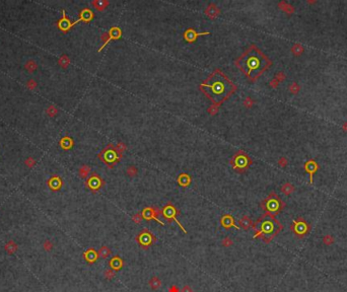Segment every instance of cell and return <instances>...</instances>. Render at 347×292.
Segmentation results:
<instances>
[{"mask_svg":"<svg viewBox=\"0 0 347 292\" xmlns=\"http://www.w3.org/2000/svg\"><path fill=\"white\" fill-rule=\"evenodd\" d=\"M293 191H294V186L292 185V184H290V182H285L284 185H282L281 192H282L283 194H285L286 196L290 195Z\"/></svg>","mask_w":347,"mask_h":292,"instance_id":"4316f807","label":"cell"},{"mask_svg":"<svg viewBox=\"0 0 347 292\" xmlns=\"http://www.w3.org/2000/svg\"><path fill=\"white\" fill-rule=\"evenodd\" d=\"M236 66L251 81H256L269 67L271 60L256 45H251L234 61Z\"/></svg>","mask_w":347,"mask_h":292,"instance_id":"7a4b0ae2","label":"cell"},{"mask_svg":"<svg viewBox=\"0 0 347 292\" xmlns=\"http://www.w3.org/2000/svg\"><path fill=\"white\" fill-rule=\"evenodd\" d=\"M135 240L139 245L140 248L145 249V251H147V249L150 248L154 242H156L157 238L149 229H147V228H143V229L136 235Z\"/></svg>","mask_w":347,"mask_h":292,"instance_id":"ba28073f","label":"cell"},{"mask_svg":"<svg viewBox=\"0 0 347 292\" xmlns=\"http://www.w3.org/2000/svg\"><path fill=\"white\" fill-rule=\"evenodd\" d=\"M69 62H70V60H69V58L67 57V56H62V57H61V59L59 60V64L62 67H67V66H68Z\"/></svg>","mask_w":347,"mask_h":292,"instance_id":"8d00e7d4","label":"cell"},{"mask_svg":"<svg viewBox=\"0 0 347 292\" xmlns=\"http://www.w3.org/2000/svg\"><path fill=\"white\" fill-rule=\"evenodd\" d=\"M291 52L295 56H300V55L303 52V47L300 44H295L293 47L291 48Z\"/></svg>","mask_w":347,"mask_h":292,"instance_id":"4dcf8cb0","label":"cell"},{"mask_svg":"<svg viewBox=\"0 0 347 292\" xmlns=\"http://www.w3.org/2000/svg\"><path fill=\"white\" fill-rule=\"evenodd\" d=\"M26 68L29 70L30 72H32V71H33V70L37 68V65H36V63L33 62V61H29V62L26 64Z\"/></svg>","mask_w":347,"mask_h":292,"instance_id":"74e56055","label":"cell"},{"mask_svg":"<svg viewBox=\"0 0 347 292\" xmlns=\"http://www.w3.org/2000/svg\"><path fill=\"white\" fill-rule=\"evenodd\" d=\"M103 276H105V278L107 280H112V279L115 278L116 272H115L114 270H112V269H107L105 271V273H103Z\"/></svg>","mask_w":347,"mask_h":292,"instance_id":"1f68e13d","label":"cell"},{"mask_svg":"<svg viewBox=\"0 0 347 292\" xmlns=\"http://www.w3.org/2000/svg\"><path fill=\"white\" fill-rule=\"evenodd\" d=\"M239 223H240V227H242L244 230H249L253 225L252 219L247 215H244L243 217L240 219Z\"/></svg>","mask_w":347,"mask_h":292,"instance_id":"7402d4cb","label":"cell"},{"mask_svg":"<svg viewBox=\"0 0 347 292\" xmlns=\"http://www.w3.org/2000/svg\"><path fill=\"white\" fill-rule=\"evenodd\" d=\"M29 86H30V87H32V88H33V87L36 86V84L33 83V80H30V81H29Z\"/></svg>","mask_w":347,"mask_h":292,"instance_id":"f907efd6","label":"cell"},{"mask_svg":"<svg viewBox=\"0 0 347 292\" xmlns=\"http://www.w3.org/2000/svg\"><path fill=\"white\" fill-rule=\"evenodd\" d=\"M181 292H193V289H192L189 285H185L184 287L182 288Z\"/></svg>","mask_w":347,"mask_h":292,"instance_id":"c3c4849f","label":"cell"},{"mask_svg":"<svg viewBox=\"0 0 347 292\" xmlns=\"http://www.w3.org/2000/svg\"><path fill=\"white\" fill-rule=\"evenodd\" d=\"M179 214H180V210L170 202H167L166 205L163 206V210H161V215L163 216V218L166 219L169 223H172V222L175 221L176 223L179 225V227L182 229L183 232L187 233V230L185 229V227L183 226L181 222L179 221V219H178Z\"/></svg>","mask_w":347,"mask_h":292,"instance_id":"52a82bcc","label":"cell"},{"mask_svg":"<svg viewBox=\"0 0 347 292\" xmlns=\"http://www.w3.org/2000/svg\"><path fill=\"white\" fill-rule=\"evenodd\" d=\"M97 254H99V257L102 259H108L109 255H112V251L111 249H109L107 245H103L99 251H97Z\"/></svg>","mask_w":347,"mask_h":292,"instance_id":"484cf974","label":"cell"},{"mask_svg":"<svg viewBox=\"0 0 347 292\" xmlns=\"http://www.w3.org/2000/svg\"><path fill=\"white\" fill-rule=\"evenodd\" d=\"M89 173H90L89 166L82 165L80 169H79V176H80V178H82V179H87Z\"/></svg>","mask_w":347,"mask_h":292,"instance_id":"f1b7e54d","label":"cell"},{"mask_svg":"<svg viewBox=\"0 0 347 292\" xmlns=\"http://www.w3.org/2000/svg\"><path fill=\"white\" fill-rule=\"evenodd\" d=\"M61 145H62V147L64 149H70L73 145V141H72L71 138H69V137H65V138L61 141Z\"/></svg>","mask_w":347,"mask_h":292,"instance_id":"f546056e","label":"cell"},{"mask_svg":"<svg viewBox=\"0 0 347 292\" xmlns=\"http://www.w3.org/2000/svg\"><path fill=\"white\" fill-rule=\"evenodd\" d=\"M205 14L208 16L209 18H215L217 17L219 13H220V10L219 8L216 6L214 3H210V4L207 6V8L205 9Z\"/></svg>","mask_w":347,"mask_h":292,"instance_id":"d6986e66","label":"cell"},{"mask_svg":"<svg viewBox=\"0 0 347 292\" xmlns=\"http://www.w3.org/2000/svg\"><path fill=\"white\" fill-rule=\"evenodd\" d=\"M278 6L280 8L282 9L283 11H285V12H287L288 14H290V13H292V12L294 11V8H293V6H291V5H289L288 3H286L285 1H281L278 4Z\"/></svg>","mask_w":347,"mask_h":292,"instance_id":"83f0119b","label":"cell"},{"mask_svg":"<svg viewBox=\"0 0 347 292\" xmlns=\"http://www.w3.org/2000/svg\"><path fill=\"white\" fill-rule=\"evenodd\" d=\"M220 224H221V226L226 230L230 229V228H231V227H234L236 229H239L240 228L237 225H236V223H234L233 216L230 215V214L222 215L221 218H220Z\"/></svg>","mask_w":347,"mask_h":292,"instance_id":"9a60e30c","label":"cell"},{"mask_svg":"<svg viewBox=\"0 0 347 292\" xmlns=\"http://www.w3.org/2000/svg\"><path fill=\"white\" fill-rule=\"evenodd\" d=\"M342 129L344 130V131H347V122H345V123L343 124V126H342Z\"/></svg>","mask_w":347,"mask_h":292,"instance_id":"816d5d0a","label":"cell"},{"mask_svg":"<svg viewBox=\"0 0 347 292\" xmlns=\"http://www.w3.org/2000/svg\"><path fill=\"white\" fill-rule=\"evenodd\" d=\"M82 257H83L84 261L86 262L88 265H93L94 263H96L97 259H99V254L93 248H89L85 251L83 254H82Z\"/></svg>","mask_w":347,"mask_h":292,"instance_id":"5bb4252c","label":"cell"},{"mask_svg":"<svg viewBox=\"0 0 347 292\" xmlns=\"http://www.w3.org/2000/svg\"><path fill=\"white\" fill-rule=\"evenodd\" d=\"M261 207L265 211V214L275 216L284 208V202H282V200L275 193H271L266 199L262 201Z\"/></svg>","mask_w":347,"mask_h":292,"instance_id":"5b68a950","label":"cell"},{"mask_svg":"<svg viewBox=\"0 0 347 292\" xmlns=\"http://www.w3.org/2000/svg\"><path fill=\"white\" fill-rule=\"evenodd\" d=\"M49 187L52 191H59L62 187V179L59 176H54L49 181Z\"/></svg>","mask_w":347,"mask_h":292,"instance_id":"44dd1931","label":"cell"},{"mask_svg":"<svg viewBox=\"0 0 347 292\" xmlns=\"http://www.w3.org/2000/svg\"><path fill=\"white\" fill-rule=\"evenodd\" d=\"M278 83H279V82L277 81L276 79H273V80H271V81H270V85H271V86H272V87H277V85H278Z\"/></svg>","mask_w":347,"mask_h":292,"instance_id":"681fc988","label":"cell"},{"mask_svg":"<svg viewBox=\"0 0 347 292\" xmlns=\"http://www.w3.org/2000/svg\"><path fill=\"white\" fill-rule=\"evenodd\" d=\"M141 220H142V216H141V213H137L134 216H132V221L135 222L136 224H140L141 223Z\"/></svg>","mask_w":347,"mask_h":292,"instance_id":"f35d334b","label":"cell"},{"mask_svg":"<svg viewBox=\"0 0 347 292\" xmlns=\"http://www.w3.org/2000/svg\"><path fill=\"white\" fill-rule=\"evenodd\" d=\"M323 242L327 245H330L334 242V238L332 237V235H330V234H327V235H325L324 238H323Z\"/></svg>","mask_w":347,"mask_h":292,"instance_id":"d590c367","label":"cell"},{"mask_svg":"<svg viewBox=\"0 0 347 292\" xmlns=\"http://www.w3.org/2000/svg\"><path fill=\"white\" fill-rule=\"evenodd\" d=\"M91 4H93L94 8H96V10L103 11L109 5V1H107V0H94V1L91 2Z\"/></svg>","mask_w":347,"mask_h":292,"instance_id":"cb8c5ba5","label":"cell"},{"mask_svg":"<svg viewBox=\"0 0 347 292\" xmlns=\"http://www.w3.org/2000/svg\"><path fill=\"white\" fill-rule=\"evenodd\" d=\"M47 113H48V114L50 115V116H54V115L57 113V109H55L53 106H50V108H49V109H47Z\"/></svg>","mask_w":347,"mask_h":292,"instance_id":"bcb514c9","label":"cell"},{"mask_svg":"<svg viewBox=\"0 0 347 292\" xmlns=\"http://www.w3.org/2000/svg\"><path fill=\"white\" fill-rule=\"evenodd\" d=\"M122 156H123V153H121L112 143H109L97 155L99 159L105 163L109 169H113L121 160Z\"/></svg>","mask_w":347,"mask_h":292,"instance_id":"277c9868","label":"cell"},{"mask_svg":"<svg viewBox=\"0 0 347 292\" xmlns=\"http://www.w3.org/2000/svg\"><path fill=\"white\" fill-rule=\"evenodd\" d=\"M278 164L280 166H282V167H285L286 165H287V159H286L285 157H281V158H279V160H278Z\"/></svg>","mask_w":347,"mask_h":292,"instance_id":"7bdbcfd3","label":"cell"},{"mask_svg":"<svg viewBox=\"0 0 347 292\" xmlns=\"http://www.w3.org/2000/svg\"><path fill=\"white\" fill-rule=\"evenodd\" d=\"M148 285L152 290H157V289L160 288L161 286V281L160 279L156 276H153L152 278L148 281Z\"/></svg>","mask_w":347,"mask_h":292,"instance_id":"d4e9b609","label":"cell"},{"mask_svg":"<svg viewBox=\"0 0 347 292\" xmlns=\"http://www.w3.org/2000/svg\"><path fill=\"white\" fill-rule=\"evenodd\" d=\"M91 19H93V12L88 8H84L80 11L79 14V19L76 21H84V23H89Z\"/></svg>","mask_w":347,"mask_h":292,"instance_id":"ffe728a7","label":"cell"},{"mask_svg":"<svg viewBox=\"0 0 347 292\" xmlns=\"http://www.w3.org/2000/svg\"><path fill=\"white\" fill-rule=\"evenodd\" d=\"M221 245H222V246H224V248H228V246H230V245H233V239H231L230 237L226 236V237H224V238L221 240Z\"/></svg>","mask_w":347,"mask_h":292,"instance_id":"d6a6232c","label":"cell"},{"mask_svg":"<svg viewBox=\"0 0 347 292\" xmlns=\"http://www.w3.org/2000/svg\"><path fill=\"white\" fill-rule=\"evenodd\" d=\"M253 103H254V102H253V99H251V97H247V99L244 100V106H245L246 108H251V106H253Z\"/></svg>","mask_w":347,"mask_h":292,"instance_id":"b9f144b4","label":"cell"},{"mask_svg":"<svg viewBox=\"0 0 347 292\" xmlns=\"http://www.w3.org/2000/svg\"><path fill=\"white\" fill-rule=\"evenodd\" d=\"M205 35H210V33H209V32L198 33V32H196V30H195L194 29H192V27H190V29H187V30H186L185 32H184V33H183V38H184V40H185L186 42H188V43H194L198 38H199V36H205Z\"/></svg>","mask_w":347,"mask_h":292,"instance_id":"7c38bea8","label":"cell"},{"mask_svg":"<svg viewBox=\"0 0 347 292\" xmlns=\"http://www.w3.org/2000/svg\"><path fill=\"white\" fill-rule=\"evenodd\" d=\"M85 186L93 192V193H96L105 186V181L100 176L97 175L96 172H91L88 178L85 179Z\"/></svg>","mask_w":347,"mask_h":292,"instance_id":"9c48e42d","label":"cell"},{"mask_svg":"<svg viewBox=\"0 0 347 292\" xmlns=\"http://www.w3.org/2000/svg\"><path fill=\"white\" fill-rule=\"evenodd\" d=\"M109 266L112 270H114L115 272H118V271H121L122 268L124 267V261L123 259L120 258L119 255H114V257L109 261Z\"/></svg>","mask_w":347,"mask_h":292,"instance_id":"2e32d148","label":"cell"},{"mask_svg":"<svg viewBox=\"0 0 347 292\" xmlns=\"http://www.w3.org/2000/svg\"><path fill=\"white\" fill-rule=\"evenodd\" d=\"M254 238H261L265 243H269L279 231L282 229L281 223L275 219V216L263 214L252 225Z\"/></svg>","mask_w":347,"mask_h":292,"instance_id":"3957f363","label":"cell"},{"mask_svg":"<svg viewBox=\"0 0 347 292\" xmlns=\"http://www.w3.org/2000/svg\"><path fill=\"white\" fill-rule=\"evenodd\" d=\"M199 89L213 105L219 106L236 92L237 85L220 69H215L199 85Z\"/></svg>","mask_w":347,"mask_h":292,"instance_id":"6da1fadb","label":"cell"},{"mask_svg":"<svg viewBox=\"0 0 347 292\" xmlns=\"http://www.w3.org/2000/svg\"><path fill=\"white\" fill-rule=\"evenodd\" d=\"M44 249L46 252H50V251H52V249H53V243H52L50 240H45V242H44Z\"/></svg>","mask_w":347,"mask_h":292,"instance_id":"ab89813d","label":"cell"},{"mask_svg":"<svg viewBox=\"0 0 347 292\" xmlns=\"http://www.w3.org/2000/svg\"><path fill=\"white\" fill-rule=\"evenodd\" d=\"M284 78H285V75H284V73H283V72H278V73H277V74H276V76H275V79H276V80L278 81V82H279V81H281V80H283V79H284Z\"/></svg>","mask_w":347,"mask_h":292,"instance_id":"f6af8a7d","label":"cell"},{"mask_svg":"<svg viewBox=\"0 0 347 292\" xmlns=\"http://www.w3.org/2000/svg\"><path fill=\"white\" fill-rule=\"evenodd\" d=\"M177 182H178V184H179L180 187L187 188V187H189V186L191 185L192 178L188 175V173L182 172V173H180L179 176L177 178Z\"/></svg>","mask_w":347,"mask_h":292,"instance_id":"ac0fdd59","label":"cell"},{"mask_svg":"<svg viewBox=\"0 0 347 292\" xmlns=\"http://www.w3.org/2000/svg\"><path fill=\"white\" fill-rule=\"evenodd\" d=\"M17 243L15 242H13V240H9V242H7L5 243V245H4V249H5V252H7L8 255H12V254H14L15 252L17 251Z\"/></svg>","mask_w":347,"mask_h":292,"instance_id":"603a6c76","label":"cell"},{"mask_svg":"<svg viewBox=\"0 0 347 292\" xmlns=\"http://www.w3.org/2000/svg\"><path fill=\"white\" fill-rule=\"evenodd\" d=\"M230 165L233 166L234 172L239 173H243L245 172L246 170H248L249 167L252 165L253 160L245 151L239 150L230 158Z\"/></svg>","mask_w":347,"mask_h":292,"instance_id":"8992f818","label":"cell"},{"mask_svg":"<svg viewBox=\"0 0 347 292\" xmlns=\"http://www.w3.org/2000/svg\"><path fill=\"white\" fill-rule=\"evenodd\" d=\"M141 213L142 219H144L146 221H150V220H154L156 221L157 223H159L160 225H164V223L161 220L158 219V216L161 215V211L158 208L154 206H150V207H145V208L142 209Z\"/></svg>","mask_w":347,"mask_h":292,"instance_id":"30bf717a","label":"cell"},{"mask_svg":"<svg viewBox=\"0 0 347 292\" xmlns=\"http://www.w3.org/2000/svg\"><path fill=\"white\" fill-rule=\"evenodd\" d=\"M126 172H127V175L130 176V178H133V176H135L137 175V169H136L135 166L131 165V166H129L127 169Z\"/></svg>","mask_w":347,"mask_h":292,"instance_id":"836d02e7","label":"cell"},{"mask_svg":"<svg viewBox=\"0 0 347 292\" xmlns=\"http://www.w3.org/2000/svg\"><path fill=\"white\" fill-rule=\"evenodd\" d=\"M117 149L121 152V153H123V152H124L125 150H126V145H125L124 143L120 142V143H119V144L117 145Z\"/></svg>","mask_w":347,"mask_h":292,"instance_id":"ee69618b","label":"cell"},{"mask_svg":"<svg viewBox=\"0 0 347 292\" xmlns=\"http://www.w3.org/2000/svg\"><path fill=\"white\" fill-rule=\"evenodd\" d=\"M304 169H306V172L310 175V182L312 184L313 182V175L319 169L318 163H317L315 160L307 161L306 164H304Z\"/></svg>","mask_w":347,"mask_h":292,"instance_id":"e0dca14e","label":"cell"},{"mask_svg":"<svg viewBox=\"0 0 347 292\" xmlns=\"http://www.w3.org/2000/svg\"><path fill=\"white\" fill-rule=\"evenodd\" d=\"M289 91L291 93H297L300 91V85H298L296 82H292V83L289 85Z\"/></svg>","mask_w":347,"mask_h":292,"instance_id":"e575fe53","label":"cell"},{"mask_svg":"<svg viewBox=\"0 0 347 292\" xmlns=\"http://www.w3.org/2000/svg\"><path fill=\"white\" fill-rule=\"evenodd\" d=\"M169 292H181V291H180V289L178 288V286L172 285L169 289Z\"/></svg>","mask_w":347,"mask_h":292,"instance_id":"7dc6e473","label":"cell"},{"mask_svg":"<svg viewBox=\"0 0 347 292\" xmlns=\"http://www.w3.org/2000/svg\"><path fill=\"white\" fill-rule=\"evenodd\" d=\"M290 228L297 236L300 237H303L309 231V225L306 223V221L303 218H298L296 220H294L292 222Z\"/></svg>","mask_w":347,"mask_h":292,"instance_id":"8fae6325","label":"cell"},{"mask_svg":"<svg viewBox=\"0 0 347 292\" xmlns=\"http://www.w3.org/2000/svg\"><path fill=\"white\" fill-rule=\"evenodd\" d=\"M121 36H122V30H121L120 27L119 26H112L111 29H110L109 33H108V38H107L106 42L100 46V48L99 49V52L102 51L103 49L108 45V43L111 42L112 40H118V39H120Z\"/></svg>","mask_w":347,"mask_h":292,"instance_id":"4fadbf2b","label":"cell"},{"mask_svg":"<svg viewBox=\"0 0 347 292\" xmlns=\"http://www.w3.org/2000/svg\"><path fill=\"white\" fill-rule=\"evenodd\" d=\"M218 108H219V106L213 105V106H210V108H208V109H207V111H208V113H209L210 115H216V114H217V112H218Z\"/></svg>","mask_w":347,"mask_h":292,"instance_id":"60d3db41","label":"cell"}]
</instances>
